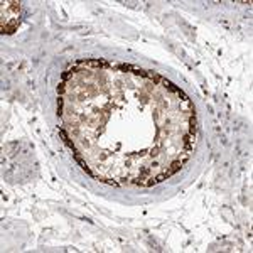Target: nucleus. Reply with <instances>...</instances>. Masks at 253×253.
Returning a JSON list of instances; mask_svg holds the SVG:
<instances>
[{
    "label": "nucleus",
    "instance_id": "f257e3e1",
    "mask_svg": "<svg viewBox=\"0 0 253 253\" xmlns=\"http://www.w3.org/2000/svg\"><path fill=\"white\" fill-rule=\"evenodd\" d=\"M2 32L12 34L20 22V3L19 2H2Z\"/></svg>",
    "mask_w": 253,
    "mask_h": 253
}]
</instances>
